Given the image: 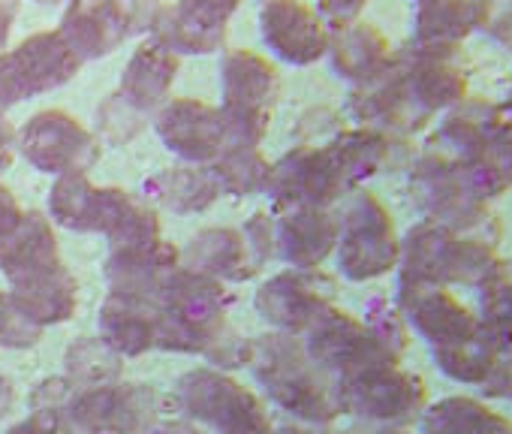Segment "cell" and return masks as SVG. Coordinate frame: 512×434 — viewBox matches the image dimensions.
I'll use <instances>...</instances> for the list:
<instances>
[{"mask_svg": "<svg viewBox=\"0 0 512 434\" xmlns=\"http://www.w3.org/2000/svg\"><path fill=\"white\" fill-rule=\"evenodd\" d=\"M250 365L269 398L305 422H329L344 410L338 377L323 371L296 335L275 332L253 341Z\"/></svg>", "mask_w": 512, "mask_h": 434, "instance_id": "cell-1", "label": "cell"}, {"mask_svg": "<svg viewBox=\"0 0 512 434\" xmlns=\"http://www.w3.org/2000/svg\"><path fill=\"white\" fill-rule=\"evenodd\" d=\"M157 347L172 353H205L226 332V290L217 278L178 266L163 284Z\"/></svg>", "mask_w": 512, "mask_h": 434, "instance_id": "cell-2", "label": "cell"}, {"mask_svg": "<svg viewBox=\"0 0 512 434\" xmlns=\"http://www.w3.org/2000/svg\"><path fill=\"white\" fill-rule=\"evenodd\" d=\"M401 266L404 284L443 287L446 281H482L494 266V248L488 239L428 221L401 242Z\"/></svg>", "mask_w": 512, "mask_h": 434, "instance_id": "cell-3", "label": "cell"}, {"mask_svg": "<svg viewBox=\"0 0 512 434\" xmlns=\"http://www.w3.org/2000/svg\"><path fill=\"white\" fill-rule=\"evenodd\" d=\"M178 401L214 434H272L266 401L217 368H193L178 380Z\"/></svg>", "mask_w": 512, "mask_h": 434, "instance_id": "cell-4", "label": "cell"}, {"mask_svg": "<svg viewBox=\"0 0 512 434\" xmlns=\"http://www.w3.org/2000/svg\"><path fill=\"white\" fill-rule=\"evenodd\" d=\"M338 224V266L350 281H374L401 263L395 221L374 193L359 190Z\"/></svg>", "mask_w": 512, "mask_h": 434, "instance_id": "cell-5", "label": "cell"}, {"mask_svg": "<svg viewBox=\"0 0 512 434\" xmlns=\"http://www.w3.org/2000/svg\"><path fill=\"white\" fill-rule=\"evenodd\" d=\"M305 335L308 356L332 377H341V383L380 365H398V350L383 341L377 329L335 305L326 308Z\"/></svg>", "mask_w": 512, "mask_h": 434, "instance_id": "cell-6", "label": "cell"}, {"mask_svg": "<svg viewBox=\"0 0 512 434\" xmlns=\"http://www.w3.org/2000/svg\"><path fill=\"white\" fill-rule=\"evenodd\" d=\"M16 148L34 169L58 178L73 172H88V166L100 154L94 133L64 109L37 112L16 133Z\"/></svg>", "mask_w": 512, "mask_h": 434, "instance_id": "cell-7", "label": "cell"}, {"mask_svg": "<svg viewBox=\"0 0 512 434\" xmlns=\"http://www.w3.org/2000/svg\"><path fill=\"white\" fill-rule=\"evenodd\" d=\"M82 58L70 49L61 31H46L28 37L16 52L0 55V97L7 106H16L28 97L46 94L70 82Z\"/></svg>", "mask_w": 512, "mask_h": 434, "instance_id": "cell-8", "label": "cell"}, {"mask_svg": "<svg viewBox=\"0 0 512 434\" xmlns=\"http://www.w3.org/2000/svg\"><path fill=\"white\" fill-rule=\"evenodd\" d=\"M70 416L85 434H142L160 416V392L148 383H106L76 389Z\"/></svg>", "mask_w": 512, "mask_h": 434, "instance_id": "cell-9", "label": "cell"}, {"mask_svg": "<svg viewBox=\"0 0 512 434\" xmlns=\"http://www.w3.org/2000/svg\"><path fill=\"white\" fill-rule=\"evenodd\" d=\"M350 190L341 166L335 163L329 145H299L278 163H272V175L266 193L281 199L284 205H314L329 208Z\"/></svg>", "mask_w": 512, "mask_h": 434, "instance_id": "cell-10", "label": "cell"}, {"mask_svg": "<svg viewBox=\"0 0 512 434\" xmlns=\"http://www.w3.org/2000/svg\"><path fill=\"white\" fill-rule=\"evenodd\" d=\"M253 305L275 332L305 335L332 308V284L314 269H287L256 290Z\"/></svg>", "mask_w": 512, "mask_h": 434, "instance_id": "cell-11", "label": "cell"}, {"mask_svg": "<svg viewBox=\"0 0 512 434\" xmlns=\"http://www.w3.org/2000/svg\"><path fill=\"white\" fill-rule=\"evenodd\" d=\"M260 25L266 46L287 64L308 67L329 55V22L305 0H266Z\"/></svg>", "mask_w": 512, "mask_h": 434, "instance_id": "cell-12", "label": "cell"}, {"mask_svg": "<svg viewBox=\"0 0 512 434\" xmlns=\"http://www.w3.org/2000/svg\"><path fill=\"white\" fill-rule=\"evenodd\" d=\"M157 133L187 163H214L226 148L223 112L199 100H172L157 112Z\"/></svg>", "mask_w": 512, "mask_h": 434, "instance_id": "cell-13", "label": "cell"}, {"mask_svg": "<svg viewBox=\"0 0 512 434\" xmlns=\"http://www.w3.org/2000/svg\"><path fill=\"white\" fill-rule=\"evenodd\" d=\"M136 4L139 0H73L61 37L82 61L103 58L130 37L136 25Z\"/></svg>", "mask_w": 512, "mask_h": 434, "instance_id": "cell-14", "label": "cell"}, {"mask_svg": "<svg viewBox=\"0 0 512 434\" xmlns=\"http://www.w3.org/2000/svg\"><path fill=\"white\" fill-rule=\"evenodd\" d=\"M344 407L371 419H407L422 404V383L398 365H380L341 383Z\"/></svg>", "mask_w": 512, "mask_h": 434, "instance_id": "cell-15", "label": "cell"}, {"mask_svg": "<svg viewBox=\"0 0 512 434\" xmlns=\"http://www.w3.org/2000/svg\"><path fill=\"white\" fill-rule=\"evenodd\" d=\"M341 224L329 208L287 205L275 224V251L293 269H317L338 248Z\"/></svg>", "mask_w": 512, "mask_h": 434, "instance_id": "cell-16", "label": "cell"}, {"mask_svg": "<svg viewBox=\"0 0 512 434\" xmlns=\"http://www.w3.org/2000/svg\"><path fill=\"white\" fill-rule=\"evenodd\" d=\"M61 266L64 263L52 221L40 211H25L19 224L0 236V272L10 284H25Z\"/></svg>", "mask_w": 512, "mask_h": 434, "instance_id": "cell-17", "label": "cell"}, {"mask_svg": "<svg viewBox=\"0 0 512 434\" xmlns=\"http://www.w3.org/2000/svg\"><path fill=\"white\" fill-rule=\"evenodd\" d=\"M401 302L413 326L434 344V350L458 344L479 332L473 314L443 287L431 284H404Z\"/></svg>", "mask_w": 512, "mask_h": 434, "instance_id": "cell-18", "label": "cell"}, {"mask_svg": "<svg viewBox=\"0 0 512 434\" xmlns=\"http://www.w3.org/2000/svg\"><path fill=\"white\" fill-rule=\"evenodd\" d=\"M157 323H160V305L154 299L127 296V293H109L97 329L100 338L124 359V356H142L157 347Z\"/></svg>", "mask_w": 512, "mask_h": 434, "instance_id": "cell-19", "label": "cell"}, {"mask_svg": "<svg viewBox=\"0 0 512 434\" xmlns=\"http://www.w3.org/2000/svg\"><path fill=\"white\" fill-rule=\"evenodd\" d=\"M329 55L335 61L338 76L356 82L359 88L380 79L395 61L383 31H377L362 19L335 28V34L329 37Z\"/></svg>", "mask_w": 512, "mask_h": 434, "instance_id": "cell-20", "label": "cell"}, {"mask_svg": "<svg viewBox=\"0 0 512 434\" xmlns=\"http://www.w3.org/2000/svg\"><path fill=\"white\" fill-rule=\"evenodd\" d=\"M178 248L157 242L151 248H133V251H112L106 263V278L112 284V293L142 296L154 299L160 296L169 275L181 266Z\"/></svg>", "mask_w": 512, "mask_h": 434, "instance_id": "cell-21", "label": "cell"}, {"mask_svg": "<svg viewBox=\"0 0 512 434\" xmlns=\"http://www.w3.org/2000/svg\"><path fill=\"white\" fill-rule=\"evenodd\" d=\"M184 257H187L190 269H196L208 278H217L220 284L223 281H247L256 275V269H260L244 236L229 227H211V230L196 233L190 239Z\"/></svg>", "mask_w": 512, "mask_h": 434, "instance_id": "cell-22", "label": "cell"}, {"mask_svg": "<svg viewBox=\"0 0 512 434\" xmlns=\"http://www.w3.org/2000/svg\"><path fill=\"white\" fill-rule=\"evenodd\" d=\"M178 76V58L160 43H145L130 58L121 76V100L139 112H151L166 103Z\"/></svg>", "mask_w": 512, "mask_h": 434, "instance_id": "cell-23", "label": "cell"}, {"mask_svg": "<svg viewBox=\"0 0 512 434\" xmlns=\"http://www.w3.org/2000/svg\"><path fill=\"white\" fill-rule=\"evenodd\" d=\"M10 299L34 326L46 329V326L67 323L76 314V308H79V284L67 272V266H61V269H55L49 275L31 278L25 284H13Z\"/></svg>", "mask_w": 512, "mask_h": 434, "instance_id": "cell-24", "label": "cell"}, {"mask_svg": "<svg viewBox=\"0 0 512 434\" xmlns=\"http://www.w3.org/2000/svg\"><path fill=\"white\" fill-rule=\"evenodd\" d=\"M491 16L488 0H419L416 34L419 46L455 49L467 34L485 28Z\"/></svg>", "mask_w": 512, "mask_h": 434, "instance_id": "cell-25", "label": "cell"}, {"mask_svg": "<svg viewBox=\"0 0 512 434\" xmlns=\"http://www.w3.org/2000/svg\"><path fill=\"white\" fill-rule=\"evenodd\" d=\"M103 193L106 187H97L88 172L61 175L49 196V214L55 217V224L73 233H100Z\"/></svg>", "mask_w": 512, "mask_h": 434, "instance_id": "cell-26", "label": "cell"}, {"mask_svg": "<svg viewBox=\"0 0 512 434\" xmlns=\"http://www.w3.org/2000/svg\"><path fill=\"white\" fill-rule=\"evenodd\" d=\"M157 196L175 214H196L205 211L220 196V187L208 166L187 163V166L166 169L157 178Z\"/></svg>", "mask_w": 512, "mask_h": 434, "instance_id": "cell-27", "label": "cell"}, {"mask_svg": "<svg viewBox=\"0 0 512 434\" xmlns=\"http://www.w3.org/2000/svg\"><path fill=\"white\" fill-rule=\"evenodd\" d=\"M211 175H214L220 193L253 196V193L266 190L269 175H272V163H269V157H263L260 148L232 145L211 163Z\"/></svg>", "mask_w": 512, "mask_h": 434, "instance_id": "cell-28", "label": "cell"}, {"mask_svg": "<svg viewBox=\"0 0 512 434\" xmlns=\"http://www.w3.org/2000/svg\"><path fill=\"white\" fill-rule=\"evenodd\" d=\"M64 362H67V377L76 389H91L121 380V356L100 335L70 344Z\"/></svg>", "mask_w": 512, "mask_h": 434, "instance_id": "cell-29", "label": "cell"}, {"mask_svg": "<svg viewBox=\"0 0 512 434\" xmlns=\"http://www.w3.org/2000/svg\"><path fill=\"white\" fill-rule=\"evenodd\" d=\"M428 434H512V425L482 404L452 398L428 413Z\"/></svg>", "mask_w": 512, "mask_h": 434, "instance_id": "cell-30", "label": "cell"}, {"mask_svg": "<svg viewBox=\"0 0 512 434\" xmlns=\"http://www.w3.org/2000/svg\"><path fill=\"white\" fill-rule=\"evenodd\" d=\"M482 314L485 338L494 347L512 350V263L491 266L482 281Z\"/></svg>", "mask_w": 512, "mask_h": 434, "instance_id": "cell-31", "label": "cell"}, {"mask_svg": "<svg viewBox=\"0 0 512 434\" xmlns=\"http://www.w3.org/2000/svg\"><path fill=\"white\" fill-rule=\"evenodd\" d=\"M43 329L34 326L10 299V293L0 290V347L7 350H25L40 341Z\"/></svg>", "mask_w": 512, "mask_h": 434, "instance_id": "cell-32", "label": "cell"}, {"mask_svg": "<svg viewBox=\"0 0 512 434\" xmlns=\"http://www.w3.org/2000/svg\"><path fill=\"white\" fill-rule=\"evenodd\" d=\"M7 434H85V431L79 428V422L70 416L67 407L49 404V407H40L31 419L13 425Z\"/></svg>", "mask_w": 512, "mask_h": 434, "instance_id": "cell-33", "label": "cell"}, {"mask_svg": "<svg viewBox=\"0 0 512 434\" xmlns=\"http://www.w3.org/2000/svg\"><path fill=\"white\" fill-rule=\"evenodd\" d=\"M241 0H178V10L184 16H190L193 22H199L202 28L211 31H223L226 34V22L232 19V13L238 10Z\"/></svg>", "mask_w": 512, "mask_h": 434, "instance_id": "cell-34", "label": "cell"}, {"mask_svg": "<svg viewBox=\"0 0 512 434\" xmlns=\"http://www.w3.org/2000/svg\"><path fill=\"white\" fill-rule=\"evenodd\" d=\"M241 236H244V242H247L253 260L260 263V266L275 254V221H272V217H269L266 211L253 214V221L241 230Z\"/></svg>", "mask_w": 512, "mask_h": 434, "instance_id": "cell-35", "label": "cell"}, {"mask_svg": "<svg viewBox=\"0 0 512 434\" xmlns=\"http://www.w3.org/2000/svg\"><path fill=\"white\" fill-rule=\"evenodd\" d=\"M368 4L371 0H320V16L338 28V25L356 22Z\"/></svg>", "mask_w": 512, "mask_h": 434, "instance_id": "cell-36", "label": "cell"}, {"mask_svg": "<svg viewBox=\"0 0 512 434\" xmlns=\"http://www.w3.org/2000/svg\"><path fill=\"white\" fill-rule=\"evenodd\" d=\"M22 214H25V211H22L19 199L13 196V190L0 184V236L10 233V230L19 224V217H22Z\"/></svg>", "mask_w": 512, "mask_h": 434, "instance_id": "cell-37", "label": "cell"}, {"mask_svg": "<svg viewBox=\"0 0 512 434\" xmlns=\"http://www.w3.org/2000/svg\"><path fill=\"white\" fill-rule=\"evenodd\" d=\"M142 434H205V431L196 422H187V419H157Z\"/></svg>", "mask_w": 512, "mask_h": 434, "instance_id": "cell-38", "label": "cell"}, {"mask_svg": "<svg viewBox=\"0 0 512 434\" xmlns=\"http://www.w3.org/2000/svg\"><path fill=\"white\" fill-rule=\"evenodd\" d=\"M13 154H16V130L0 115V172L13 163Z\"/></svg>", "mask_w": 512, "mask_h": 434, "instance_id": "cell-39", "label": "cell"}, {"mask_svg": "<svg viewBox=\"0 0 512 434\" xmlns=\"http://www.w3.org/2000/svg\"><path fill=\"white\" fill-rule=\"evenodd\" d=\"M13 19H16V0H0V49L7 46Z\"/></svg>", "mask_w": 512, "mask_h": 434, "instance_id": "cell-40", "label": "cell"}, {"mask_svg": "<svg viewBox=\"0 0 512 434\" xmlns=\"http://www.w3.org/2000/svg\"><path fill=\"white\" fill-rule=\"evenodd\" d=\"M13 401H16V389H13V380H10V377H4V374H0V419H4V416L10 413Z\"/></svg>", "mask_w": 512, "mask_h": 434, "instance_id": "cell-41", "label": "cell"}, {"mask_svg": "<svg viewBox=\"0 0 512 434\" xmlns=\"http://www.w3.org/2000/svg\"><path fill=\"white\" fill-rule=\"evenodd\" d=\"M488 4H491V0H488Z\"/></svg>", "mask_w": 512, "mask_h": 434, "instance_id": "cell-42", "label": "cell"}]
</instances>
